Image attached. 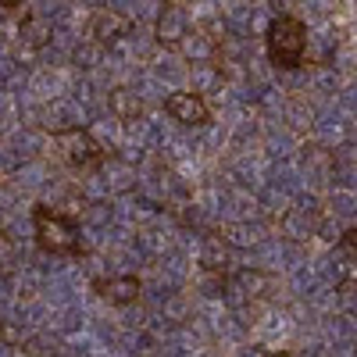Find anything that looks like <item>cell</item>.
<instances>
[{"mask_svg": "<svg viewBox=\"0 0 357 357\" xmlns=\"http://www.w3.org/2000/svg\"><path fill=\"white\" fill-rule=\"evenodd\" d=\"M307 50V25L293 15H279L268 25V57L279 68H296Z\"/></svg>", "mask_w": 357, "mask_h": 357, "instance_id": "6da1fadb", "label": "cell"}, {"mask_svg": "<svg viewBox=\"0 0 357 357\" xmlns=\"http://www.w3.org/2000/svg\"><path fill=\"white\" fill-rule=\"evenodd\" d=\"M33 229H36V243H40L47 254H72V250L79 247V229H75V222L65 218L61 211L36 207Z\"/></svg>", "mask_w": 357, "mask_h": 357, "instance_id": "7a4b0ae2", "label": "cell"}, {"mask_svg": "<svg viewBox=\"0 0 357 357\" xmlns=\"http://www.w3.org/2000/svg\"><path fill=\"white\" fill-rule=\"evenodd\" d=\"M54 151L72 168H89V165H97L104 158L97 139L89 136L86 129H61V132H54Z\"/></svg>", "mask_w": 357, "mask_h": 357, "instance_id": "3957f363", "label": "cell"}, {"mask_svg": "<svg viewBox=\"0 0 357 357\" xmlns=\"http://www.w3.org/2000/svg\"><path fill=\"white\" fill-rule=\"evenodd\" d=\"M129 33V18L122 11H111V8H100L89 15L86 22V36L93 40L97 47H111L114 40H122Z\"/></svg>", "mask_w": 357, "mask_h": 357, "instance_id": "277c9868", "label": "cell"}, {"mask_svg": "<svg viewBox=\"0 0 357 357\" xmlns=\"http://www.w3.org/2000/svg\"><path fill=\"white\" fill-rule=\"evenodd\" d=\"M165 111L175 118L178 126H207V118H211L204 97L200 93H190V89H175V93H168Z\"/></svg>", "mask_w": 357, "mask_h": 357, "instance_id": "5b68a950", "label": "cell"}, {"mask_svg": "<svg viewBox=\"0 0 357 357\" xmlns=\"http://www.w3.org/2000/svg\"><path fill=\"white\" fill-rule=\"evenodd\" d=\"M190 36V22H186V11L178 4H165L161 18H158V40L165 47H178Z\"/></svg>", "mask_w": 357, "mask_h": 357, "instance_id": "8992f818", "label": "cell"}, {"mask_svg": "<svg viewBox=\"0 0 357 357\" xmlns=\"http://www.w3.org/2000/svg\"><path fill=\"white\" fill-rule=\"evenodd\" d=\"M139 279L136 275H114L107 282H100V296L114 307H126V304H136L139 301Z\"/></svg>", "mask_w": 357, "mask_h": 357, "instance_id": "52a82bcc", "label": "cell"}, {"mask_svg": "<svg viewBox=\"0 0 357 357\" xmlns=\"http://www.w3.org/2000/svg\"><path fill=\"white\" fill-rule=\"evenodd\" d=\"M111 111L118 114V118H122V122H136V118L143 114V100L132 93V89H114V93H111Z\"/></svg>", "mask_w": 357, "mask_h": 357, "instance_id": "ba28073f", "label": "cell"}, {"mask_svg": "<svg viewBox=\"0 0 357 357\" xmlns=\"http://www.w3.org/2000/svg\"><path fill=\"white\" fill-rule=\"evenodd\" d=\"M22 36L29 40V43H47V36H50V22H43V18H36V15H29L25 22H22Z\"/></svg>", "mask_w": 357, "mask_h": 357, "instance_id": "9c48e42d", "label": "cell"}, {"mask_svg": "<svg viewBox=\"0 0 357 357\" xmlns=\"http://www.w3.org/2000/svg\"><path fill=\"white\" fill-rule=\"evenodd\" d=\"M225 257H229L225 243L218 247V240L211 236V240H207V247H204V268H207V272H222V268H225Z\"/></svg>", "mask_w": 357, "mask_h": 357, "instance_id": "30bf717a", "label": "cell"}, {"mask_svg": "<svg viewBox=\"0 0 357 357\" xmlns=\"http://www.w3.org/2000/svg\"><path fill=\"white\" fill-rule=\"evenodd\" d=\"M18 261V247L8 232H0V268H11Z\"/></svg>", "mask_w": 357, "mask_h": 357, "instance_id": "8fae6325", "label": "cell"}, {"mask_svg": "<svg viewBox=\"0 0 357 357\" xmlns=\"http://www.w3.org/2000/svg\"><path fill=\"white\" fill-rule=\"evenodd\" d=\"M336 250L347 257V264H357V232H354V229L340 236V247H336Z\"/></svg>", "mask_w": 357, "mask_h": 357, "instance_id": "7c38bea8", "label": "cell"}, {"mask_svg": "<svg viewBox=\"0 0 357 357\" xmlns=\"http://www.w3.org/2000/svg\"><path fill=\"white\" fill-rule=\"evenodd\" d=\"M340 304H343L350 314H357V282H354V279L340 282Z\"/></svg>", "mask_w": 357, "mask_h": 357, "instance_id": "4fadbf2b", "label": "cell"}, {"mask_svg": "<svg viewBox=\"0 0 357 357\" xmlns=\"http://www.w3.org/2000/svg\"><path fill=\"white\" fill-rule=\"evenodd\" d=\"M268 357H293L289 350H275V354H268Z\"/></svg>", "mask_w": 357, "mask_h": 357, "instance_id": "5bb4252c", "label": "cell"}]
</instances>
